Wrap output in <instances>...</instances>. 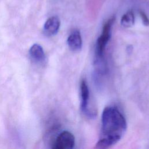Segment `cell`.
I'll use <instances>...</instances> for the list:
<instances>
[{
  "label": "cell",
  "mask_w": 149,
  "mask_h": 149,
  "mask_svg": "<svg viewBox=\"0 0 149 149\" xmlns=\"http://www.w3.org/2000/svg\"><path fill=\"white\" fill-rule=\"evenodd\" d=\"M60 20L57 16H52L48 18L44 25V32L48 36L56 34L60 27Z\"/></svg>",
  "instance_id": "8992f818"
},
{
  "label": "cell",
  "mask_w": 149,
  "mask_h": 149,
  "mask_svg": "<svg viewBox=\"0 0 149 149\" xmlns=\"http://www.w3.org/2000/svg\"><path fill=\"white\" fill-rule=\"evenodd\" d=\"M134 23V15L132 10L127 11L125 13L120 20L121 25L126 28L132 27Z\"/></svg>",
  "instance_id": "ba28073f"
},
{
  "label": "cell",
  "mask_w": 149,
  "mask_h": 149,
  "mask_svg": "<svg viewBox=\"0 0 149 149\" xmlns=\"http://www.w3.org/2000/svg\"><path fill=\"white\" fill-rule=\"evenodd\" d=\"M75 144L74 135L69 131H63L57 136L52 147L54 149H71Z\"/></svg>",
  "instance_id": "277c9868"
},
{
  "label": "cell",
  "mask_w": 149,
  "mask_h": 149,
  "mask_svg": "<svg viewBox=\"0 0 149 149\" xmlns=\"http://www.w3.org/2000/svg\"><path fill=\"white\" fill-rule=\"evenodd\" d=\"M82 38L79 30H75L70 33L67 39L69 49L73 52H79L82 48Z\"/></svg>",
  "instance_id": "5b68a950"
},
{
  "label": "cell",
  "mask_w": 149,
  "mask_h": 149,
  "mask_svg": "<svg viewBox=\"0 0 149 149\" xmlns=\"http://www.w3.org/2000/svg\"><path fill=\"white\" fill-rule=\"evenodd\" d=\"M80 95H81V111L87 117L90 118L96 116L95 112L90 111L89 107L90 91L88 85L85 80H82L80 83Z\"/></svg>",
  "instance_id": "3957f363"
},
{
  "label": "cell",
  "mask_w": 149,
  "mask_h": 149,
  "mask_svg": "<svg viewBox=\"0 0 149 149\" xmlns=\"http://www.w3.org/2000/svg\"><path fill=\"white\" fill-rule=\"evenodd\" d=\"M29 55L31 60L36 63H41L45 58L42 47L38 44H34L31 47L29 50Z\"/></svg>",
  "instance_id": "52a82bcc"
},
{
  "label": "cell",
  "mask_w": 149,
  "mask_h": 149,
  "mask_svg": "<svg viewBox=\"0 0 149 149\" xmlns=\"http://www.w3.org/2000/svg\"><path fill=\"white\" fill-rule=\"evenodd\" d=\"M139 15L140 16L142 22L143 24L146 26H149V18L148 16L146 15V14L142 10L139 11Z\"/></svg>",
  "instance_id": "9c48e42d"
},
{
  "label": "cell",
  "mask_w": 149,
  "mask_h": 149,
  "mask_svg": "<svg viewBox=\"0 0 149 149\" xmlns=\"http://www.w3.org/2000/svg\"><path fill=\"white\" fill-rule=\"evenodd\" d=\"M101 121L100 137L95 148L105 149L113 146L122 139L127 129V122L123 114L114 107L104 108Z\"/></svg>",
  "instance_id": "6da1fadb"
},
{
  "label": "cell",
  "mask_w": 149,
  "mask_h": 149,
  "mask_svg": "<svg viewBox=\"0 0 149 149\" xmlns=\"http://www.w3.org/2000/svg\"><path fill=\"white\" fill-rule=\"evenodd\" d=\"M114 21L115 17H112L105 23L102 27L101 34L98 38L96 42L95 62L96 66L101 69V71H104L105 68V66L104 65V55L106 46L111 38V29Z\"/></svg>",
  "instance_id": "7a4b0ae2"
}]
</instances>
